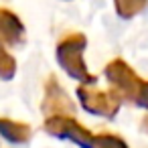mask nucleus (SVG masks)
Returning <instances> with one entry per match:
<instances>
[{"mask_svg": "<svg viewBox=\"0 0 148 148\" xmlns=\"http://www.w3.org/2000/svg\"><path fill=\"white\" fill-rule=\"evenodd\" d=\"M14 75H16V61L6 51L2 41H0V79H2V81H10Z\"/></svg>", "mask_w": 148, "mask_h": 148, "instance_id": "1a4fd4ad", "label": "nucleus"}, {"mask_svg": "<svg viewBox=\"0 0 148 148\" xmlns=\"http://www.w3.org/2000/svg\"><path fill=\"white\" fill-rule=\"evenodd\" d=\"M91 148H128V144L116 134L101 132V134L93 136V146Z\"/></svg>", "mask_w": 148, "mask_h": 148, "instance_id": "9d476101", "label": "nucleus"}, {"mask_svg": "<svg viewBox=\"0 0 148 148\" xmlns=\"http://www.w3.org/2000/svg\"><path fill=\"white\" fill-rule=\"evenodd\" d=\"M43 128L47 134L61 138V140H71L81 148L93 146V134L83 124H79L73 116H51L45 120Z\"/></svg>", "mask_w": 148, "mask_h": 148, "instance_id": "7ed1b4c3", "label": "nucleus"}, {"mask_svg": "<svg viewBox=\"0 0 148 148\" xmlns=\"http://www.w3.org/2000/svg\"><path fill=\"white\" fill-rule=\"evenodd\" d=\"M0 41L8 45H21L25 41V25L8 8H0Z\"/></svg>", "mask_w": 148, "mask_h": 148, "instance_id": "423d86ee", "label": "nucleus"}, {"mask_svg": "<svg viewBox=\"0 0 148 148\" xmlns=\"http://www.w3.org/2000/svg\"><path fill=\"white\" fill-rule=\"evenodd\" d=\"M148 4V0H114V6L120 18H134Z\"/></svg>", "mask_w": 148, "mask_h": 148, "instance_id": "6e6552de", "label": "nucleus"}, {"mask_svg": "<svg viewBox=\"0 0 148 148\" xmlns=\"http://www.w3.org/2000/svg\"><path fill=\"white\" fill-rule=\"evenodd\" d=\"M0 134L12 144H27L33 136V130L25 122L10 120V118H0Z\"/></svg>", "mask_w": 148, "mask_h": 148, "instance_id": "0eeeda50", "label": "nucleus"}, {"mask_svg": "<svg viewBox=\"0 0 148 148\" xmlns=\"http://www.w3.org/2000/svg\"><path fill=\"white\" fill-rule=\"evenodd\" d=\"M77 97H79V103L85 112L95 114V116H103V118H114L122 106V97L114 89L93 91V89H87L85 85H77Z\"/></svg>", "mask_w": 148, "mask_h": 148, "instance_id": "20e7f679", "label": "nucleus"}, {"mask_svg": "<svg viewBox=\"0 0 148 148\" xmlns=\"http://www.w3.org/2000/svg\"><path fill=\"white\" fill-rule=\"evenodd\" d=\"M41 110L47 118H51V116H71L75 112L73 101L69 99L67 91L59 85L55 75H49V79L45 83V97H43Z\"/></svg>", "mask_w": 148, "mask_h": 148, "instance_id": "39448f33", "label": "nucleus"}, {"mask_svg": "<svg viewBox=\"0 0 148 148\" xmlns=\"http://www.w3.org/2000/svg\"><path fill=\"white\" fill-rule=\"evenodd\" d=\"M103 73L110 81V89H114L122 99L148 110V81L140 79L124 59H112Z\"/></svg>", "mask_w": 148, "mask_h": 148, "instance_id": "f257e3e1", "label": "nucleus"}, {"mask_svg": "<svg viewBox=\"0 0 148 148\" xmlns=\"http://www.w3.org/2000/svg\"><path fill=\"white\" fill-rule=\"evenodd\" d=\"M85 47H87L85 35L69 33L57 43V61L71 79L79 81V85H93L97 83V77L87 71V65L83 59Z\"/></svg>", "mask_w": 148, "mask_h": 148, "instance_id": "f03ea898", "label": "nucleus"}, {"mask_svg": "<svg viewBox=\"0 0 148 148\" xmlns=\"http://www.w3.org/2000/svg\"><path fill=\"white\" fill-rule=\"evenodd\" d=\"M142 130L148 134V116H144V118H142Z\"/></svg>", "mask_w": 148, "mask_h": 148, "instance_id": "9b49d317", "label": "nucleus"}]
</instances>
